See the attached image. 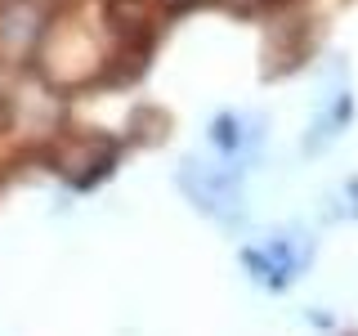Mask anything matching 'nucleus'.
I'll use <instances>...</instances> for the list:
<instances>
[{
  "instance_id": "obj_1",
  "label": "nucleus",
  "mask_w": 358,
  "mask_h": 336,
  "mask_svg": "<svg viewBox=\"0 0 358 336\" xmlns=\"http://www.w3.org/2000/svg\"><path fill=\"white\" fill-rule=\"evenodd\" d=\"M179 184L188 188V197L197 202L201 211H210V216H238V175L229 171V166H215V162H184V171H179Z\"/></svg>"
},
{
  "instance_id": "obj_2",
  "label": "nucleus",
  "mask_w": 358,
  "mask_h": 336,
  "mask_svg": "<svg viewBox=\"0 0 358 336\" xmlns=\"http://www.w3.org/2000/svg\"><path fill=\"white\" fill-rule=\"evenodd\" d=\"M300 260H305V251H296L291 238H273V242H264L260 251H246V265H251L255 278H264V283H287L300 269Z\"/></svg>"
}]
</instances>
